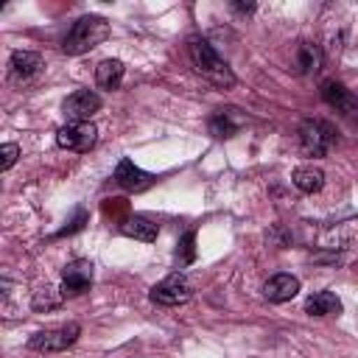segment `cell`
<instances>
[{
  "label": "cell",
  "mask_w": 358,
  "mask_h": 358,
  "mask_svg": "<svg viewBox=\"0 0 358 358\" xmlns=\"http://www.w3.org/2000/svg\"><path fill=\"white\" fill-rule=\"evenodd\" d=\"M187 53H190L193 67H196L210 84H215V87H221V90H227V87L235 84V73H232V67L215 53V48H213L207 39H201V36H190V39H187Z\"/></svg>",
  "instance_id": "cell-1"
},
{
  "label": "cell",
  "mask_w": 358,
  "mask_h": 358,
  "mask_svg": "<svg viewBox=\"0 0 358 358\" xmlns=\"http://www.w3.org/2000/svg\"><path fill=\"white\" fill-rule=\"evenodd\" d=\"M106 36H109V22L103 17L87 14V17H78L73 22L67 36L62 39V50L70 53V56H78V53H87V50L98 48Z\"/></svg>",
  "instance_id": "cell-2"
},
{
  "label": "cell",
  "mask_w": 358,
  "mask_h": 358,
  "mask_svg": "<svg viewBox=\"0 0 358 358\" xmlns=\"http://www.w3.org/2000/svg\"><path fill=\"white\" fill-rule=\"evenodd\" d=\"M336 140H338V134H336L333 123H327L322 117H308L299 126V148L308 157H324L336 145Z\"/></svg>",
  "instance_id": "cell-3"
},
{
  "label": "cell",
  "mask_w": 358,
  "mask_h": 358,
  "mask_svg": "<svg viewBox=\"0 0 358 358\" xmlns=\"http://www.w3.org/2000/svg\"><path fill=\"white\" fill-rule=\"evenodd\" d=\"M148 296H151L154 305H165V308L182 305V302H187V299L193 296V282H190L187 274L176 271V274H168L165 280H159V282L151 288Z\"/></svg>",
  "instance_id": "cell-4"
},
{
  "label": "cell",
  "mask_w": 358,
  "mask_h": 358,
  "mask_svg": "<svg viewBox=\"0 0 358 358\" xmlns=\"http://www.w3.org/2000/svg\"><path fill=\"white\" fill-rule=\"evenodd\" d=\"M78 336H81V327L76 322H70V324H62V327H50V330L34 333L28 347L36 350V352H62V350L73 347Z\"/></svg>",
  "instance_id": "cell-5"
},
{
  "label": "cell",
  "mask_w": 358,
  "mask_h": 358,
  "mask_svg": "<svg viewBox=\"0 0 358 358\" xmlns=\"http://www.w3.org/2000/svg\"><path fill=\"white\" fill-rule=\"evenodd\" d=\"M95 140H98V129H95L90 120H87V123H64V126L56 131V143H59L62 148L78 151V154L90 151V148L95 145Z\"/></svg>",
  "instance_id": "cell-6"
},
{
  "label": "cell",
  "mask_w": 358,
  "mask_h": 358,
  "mask_svg": "<svg viewBox=\"0 0 358 358\" xmlns=\"http://www.w3.org/2000/svg\"><path fill=\"white\" fill-rule=\"evenodd\" d=\"M62 109H64L67 123H87L101 109V95L92 90H76L73 95H67Z\"/></svg>",
  "instance_id": "cell-7"
},
{
  "label": "cell",
  "mask_w": 358,
  "mask_h": 358,
  "mask_svg": "<svg viewBox=\"0 0 358 358\" xmlns=\"http://www.w3.org/2000/svg\"><path fill=\"white\" fill-rule=\"evenodd\" d=\"M92 285V263L90 260H73L62 271V294L64 296H78L90 291Z\"/></svg>",
  "instance_id": "cell-8"
},
{
  "label": "cell",
  "mask_w": 358,
  "mask_h": 358,
  "mask_svg": "<svg viewBox=\"0 0 358 358\" xmlns=\"http://www.w3.org/2000/svg\"><path fill=\"white\" fill-rule=\"evenodd\" d=\"M115 182H117L123 190H129V193H140V190H148V187L157 182V176L145 173V171L137 168L131 159H120L117 168H115Z\"/></svg>",
  "instance_id": "cell-9"
},
{
  "label": "cell",
  "mask_w": 358,
  "mask_h": 358,
  "mask_svg": "<svg viewBox=\"0 0 358 358\" xmlns=\"http://www.w3.org/2000/svg\"><path fill=\"white\" fill-rule=\"evenodd\" d=\"M322 98L333 106V109H341L344 115H352L358 117V98L338 81H324L322 84Z\"/></svg>",
  "instance_id": "cell-10"
},
{
  "label": "cell",
  "mask_w": 358,
  "mask_h": 358,
  "mask_svg": "<svg viewBox=\"0 0 358 358\" xmlns=\"http://www.w3.org/2000/svg\"><path fill=\"white\" fill-rule=\"evenodd\" d=\"M42 67V56L34 53V50H14L11 59H8V76L14 81H28L39 73Z\"/></svg>",
  "instance_id": "cell-11"
},
{
  "label": "cell",
  "mask_w": 358,
  "mask_h": 358,
  "mask_svg": "<svg viewBox=\"0 0 358 358\" xmlns=\"http://www.w3.org/2000/svg\"><path fill=\"white\" fill-rule=\"evenodd\" d=\"M299 294V280L294 274H274L263 285V296L268 302H288Z\"/></svg>",
  "instance_id": "cell-12"
},
{
  "label": "cell",
  "mask_w": 358,
  "mask_h": 358,
  "mask_svg": "<svg viewBox=\"0 0 358 358\" xmlns=\"http://www.w3.org/2000/svg\"><path fill=\"white\" fill-rule=\"evenodd\" d=\"M243 126V115H238V109H218L213 117H210V134L218 137V140H227L232 137L238 129Z\"/></svg>",
  "instance_id": "cell-13"
},
{
  "label": "cell",
  "mask_w": 358,
  "mask_h": 358,
  "mask_svg": "<svg viewBox=\"0 0 358 358\" xmlns=\"http://www.w3.org/2000/svg\"><path fill=\"white\" fill-rule=\"evenodd\" d=\"M305 313H310V316H336V313H341V302L333 291H316L305 299Z\"/></svg>",
  "instance_id": "cell-14"
},
{
  "label": "cell",
  "mask_w": 358,
  "mask_h": 358,
  "mask_svg": "<svg viewBox=\"0 0 358 358\" xmlns=\"http://www.w3.org/2000/svg\"><path fill=\"white\" fill-rule=\"evenodd\" d=\"M123 73H126V67H123L120 59H103L95 67V84L101 90H117L120 81H123Z\"/></svg>",
  "instance_id": "cell-15"
},
{
  "label": "cell",
  "mask_w": 358,
  "mask_h": 358,
  "mask_svg": "<svg viewBox=\"0 0 358 358\" xmlns=\"http://www.w3.org/2000/svg\"><path fill=\"white\" fill-rule=\"evenodd\" d=\"M120 232H123V235H129V238H137V241L151 243V241H157L159 227H157L154 221L143 218V215H131L129 221H123V224H120Z\"/></svg>",
  "instance_id": "cell-16"
},
{
  "label": "cell",
  "mask_w": 358,
  "mask_h": 358,
  "mask_svg": "<svg viewBox=\"0 0 358 358\" xmlns=\"http://www.w3.org/2000/svg\"><path fill=\"white\" fill-rule=\"evenodd\" d=\"M291 179H294V185H296L302 193H319L322 185H324V173H322V168H313V165H302V168H296Z\"/></svg>",
  "instance_id": "cell-17"
},
{
  "label": "cell",
  "mask_w": 358,
  "mask_h": 358,
  "mask_svg": "<svg viewBox=\"0 0 358 358\" xmlns=\"http://www.w3.org/2000/svg\"><path fill=\"white\" fill-rule=\"evenodd\" d=\"M322 62H324V56H322V48H319V45L302 42V45L296 48V64H299V70H302L305 76L316 73V70L322 67Z\"/></svg>",
  "instance_id": "cell-18"
},
{
  "label": "cell",
  "mask_w": 358,
  "mask_h": 358,
  "mask_svg": "<svg viewBox=\"0 0 358 358\" xmlns=\"http://www.w3.org/2000/svg\"><path fill=\"white\" fill-rule=\"evenodd\" d=\"M176 260H179V266H190L196 260V232H185L182 235L179 249H176Z\"/></svg>",
  "instance_id": "cell-19"
},
{
  "label": "cell",
  "mask_w": 358,
  "mask_h": 358,
  "mask_svg": "<svg viewBox=\"0 0 358 358\" xmlns=\"http://www.w3.org/2000/svg\"><path fill=\"white\" fill-rule=\"evenodd\" d=\"M62 296H64L62 291L53 294V288H42V291H36V296H34V308H36V310H42V308H45V310H48V308H56V305L62 302Z\"/></svg>",
  "instance_id": "cell-20"
},
{
  "label": "cell",
  "mask_w": 358,
  "mask_h": 358,
  "mask_svg": "<svg viewBox=\"0 0 358 358\" xmlns=\"http://www.w3.org/2000/svg\"><path fill=\"white\" fill-rule=\"evenodd\" d=\"M17 157H20V145L17 143H6L0 148V171H8L17 162Z\"/></svg>",
  "instance_id": "cell-21"
},
{
  "label": "cell",
  "mask_w": 358,
  "mask_h": 358,
  "mask_svg": "<svg viewBox=\"0 0 358 358\" xmlns=\"http://www.w3.org/2000/svg\"><path fill=\"white\" fill-rule=\"evenodd\" d=\"M232 8H235V11H246V14H249V11H255V3H232Z\"/></svg>",
  "instance_id": "cell-22"
}]
</instances>
